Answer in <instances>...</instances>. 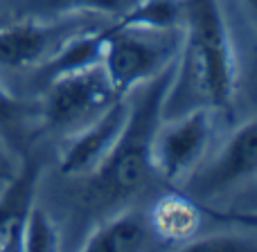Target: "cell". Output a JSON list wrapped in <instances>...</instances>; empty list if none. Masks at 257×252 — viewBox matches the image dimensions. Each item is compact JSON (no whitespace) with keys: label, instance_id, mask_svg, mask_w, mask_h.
Segmentation results:
<instances>
[{"label":"cell","instance_id":"1","mask_svg":"<svg viewBox=\"0 0 257 252\" xmlns=\"http://www.w3.org/2000/svg\"><path fill=\"white\" fill-rule=\"evenodd\" d=\"M237 68L228 27L217 0H187L183 41L163 120L194 108H228L235 97Z\"/></svg>","mask_w":257,"mask_h":252},{"label":"cell","instance_id":"9","mask_svg":"<svg viewBox=\"0 0 257 252\" xmlns=\"http://www.w3.org/2000/svg\"><path fill=\"white\" fill-rule=\"evenodd\" d=\"M39 178L41 164L30 158L5 180V189L0 191V252H18L23 248V230L36 205Z\"/></svg>","mask_w":257,"mask_h":252},{"label":"cell","instance_id":"3","mask_svg":"<svg viewBox=\"0 0 257 252\" xmlns=\"http://www.w3.org/2000/svg\"><path fill=\"white\" fill-rule=\"evenodd\" d=\"M183 30L108 25L102 66L120 97L131 95L176 63Z\"/></svg>","mask_w":257,"mask_h":252},{"label":"cell","instance_id":"18","mask_svg":"<svg viewBox=\"0 0 257 252\" xmlns=\"http://www.w3.org/2000/svg\"><path fill=\"white\" fill-rule=\"evenodd\" d=\"M7 3H25V0H0V7H3V5H7Z\"/></svg>","mask_w":257,"mask_h":252},{"label":"cell","instance_id":"10","mask_svg":"<svg viewBox=\"0 0 257 252\" xmlns=\"http://www.w3.org/2000/svg\"><path fill=\"white\" fill-rule=\"evenodd\" d=\"M158 239L149 216L140 212H120L99 223L81 245L86 252H140L154 248Z\"/></svg>","mask_w":257,"mask_h":252},{"label":"cell","instance_id":"5","mask_svg":"<svg viewBox=\"0 0 257 252\" xmlns=\"http://www.w3.org/2000/svg\"><path fill=\"white\" fill-rule=\"evenodd\" d=\"M86 14L61 16H30L16 21H0V70H23L43 66L59 52L68 39L95 27Z\"/></svg>","mask_w":257,"mask_h":252},{"label":"cell","instance_id":"13","mask_svg":"<svg viewBox=\"0 0 257 252\" xmlns=\"http://www.w3.org/2000/svg\"><path fill=\"white\" fill-rule=\"evenodd\" d=\"M25 252H52L59 250V232L54 227L50 214L43 207L34 205L27 216L23 230V248Z\"/></svg>","mask_w":257,"mask_h":252},{"label":"cell","instance_id":"16","mask_svg":"<svg viewBox=\"0 0 257 252\" xmlns=\"http://www.w3.org/2000/svg\"><path fill=\"white\" fill-rule=\"evenodd\" d=\"M14 171H16V167H14L12 155H9L7 146L0 142V180H9L14 176Z\"/></svg>","mask_w":257,"mask_h":252},{"label":"cell","instance_id":"17","mask_svg":"<svg viewBox=\"0 0 257 252\" xmlns=\"http://www.w3.org/2000/svg\"><path fill=\"white\" fill-rule=\"evenodd\" d=\"M248 3V7H250V12L255 14V18H257V0H246Z\"/></svg>","mask_w":257,"mask_h":252},{"label":"cell","instance_id":"2","mask_svg":"<svg viewBox=\"0 0 257 252\" xmlns=\"http://www.w3.org/2000/svg\"><path fill=\"white\" fill-rule=\"evenodd\" d=\"M174 66L136 88L128 97V117L115 146L90 173V196L95 203L115 205L142 191L154 169V135L163 122V102L172 84Z\"/></svg>","mask_w":257,"mask_h":252},{"label":"cell","instance_id":"6","mask_svg":"<svg viewBox=\"0 0 257 252\" xmlns=\"http://www.w3.org/2000/svg\"><path fill=\"white\" fill-rule=\"evenodd\" d=\"M212 137V108H194L163 120L154 135V169L167 182H185L203 162Z\"/></svg>","mask_w":257,"mask_h":252},{"label":"cell","instance_id":"14","mask_svg":"<svg viewBox=\"0 0 257 252\" xmlns=\"http://www.w3.org/2000/svg\"><path fill=\"white\" fill-rule=\"evenodd\" d=\"M27 117H30V111L25 104L0 84V142L5 146L21 142Z\"/></svg>","mask_w":257,"mask_h":252},{"label":"cell","instance_id":"15","mask_svg":"<svg viewBox=\"0 0 257 252\" xmlns=\"http://www.w3.org/2000/svg\"><path fill=\"white\" fill-rule=\"evenodd\" d=\"M185 250H255V243H248L246 236L237 234H210V236H194L183 245Z\"/></svg>","mask_w":257,"mask_h":252},{"label":"cell","instance_id":"11","mask_svg":"<svg viewBox=\"0 0 257 252\" xmlns=\"http://www.w3.org/2000/svg\"><path fill=\"white\" fill-rule=\"evenodd\" d=\"M149 223L160 241L187 243L194 239L201 227V212L192 196L165 194L151 207Z\"/></svg>","mask_w":257,"mask_h":252},{"label":"cell","instance_id":"8","mask_svg":"<svg viewBox=\"0 0 257 252\" xmlns=\"http://www.w3.org/2000/svg\"><path fill=\"white\" fill-rule=\"evenodd\" d=\"M128 117V97H120L93 124L70 135L61 155V171L68 176H90L115 146Z\"/></svg>","mask_w":257,"mask_h":252},{"label":"cell","instance_id":"12","mask_svg":"<svg viewBox=\"0 0 257 252\" xmlns=\"http://www.w3.org/2000/svg\"><path fill=\"white\" fill-rule=\"evenodd\" d=\"M138 0H25L23 7L36 16H61V14H99L122 16Z\"/></svg>","mask_w":257,"mask_h":252},{"label":"cell","instance_id":"7","mask_svg":"<svg viewBox=\"0 0 257 252\" xmlns=\"http://www.w3.org/2000/svg\"><path fill=\"white\" fill-rule=\"evenodd\" d=\"M257 178V115L235 128L208 164L187 178L192 198H214Z\"/></svg>","mask_w":257,"mask_h":252},{"label":"cell","instance_id":"4","mask_svg":"<svg viewBox=\"0 0 257 252\" xmlns=\"http://www.w3.org/2000/svg\"><path fill=\"white\" fill-rule=\"evenodd\" d=\"M120 99L102 63L48 81L41 117L52 131L75 135Z\"/></svg>","mask_w":257,"mask_h":252}]
</instances>
